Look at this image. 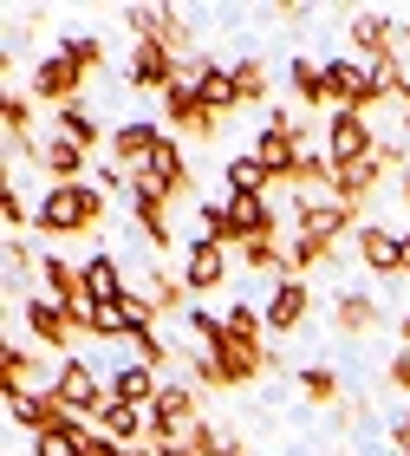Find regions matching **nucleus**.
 <instances>
[{"instance_id":"nucleus-1","label":"nucleus","mask_w":410,"mask_h":456,"mask_svg":"<svg viewBox=\"0 0 410 456\" xmlns=\"http://www.w3.org/2000/svg\"><path fill=\"white\" fill-rule=\"evenodd\" d=\"M111 216V196L98 190V183H46L33 202V235L39 241H78V235H92V228H105Z\"/></svg>"},{"instance_id":"nucleus-2","label":"nucleus","mask_w":410,"mask_h":456,"mask_svg":"<svg viewBox=\"0 0 410 456\" xmlns=\"http://www.w3.org/2000/svg\"><path fill=\"white\" fill-rule=\"evenodd\" d=\"M131 196H157L163 209H176V202H196V170H189V151H182V137L163 131V143L143 157V170L131 176Z\"/></svg>"},{"instance_id":"nucleus-3","label":"nucleus","mask_w":410,"mask_h":456,"mask_svg":"<svg viewBox=\"0 0 410 456\" xmlns=\"http://www.w3.org/2000/svg\"><path fill=\"white\" fill-rule=\"evenodd\" d=\"M196 424H202V391L189 379H163L150 404V444H189Z\"/></svg>"},{"instance_id":"nucleus-4","label":"nucleus","mask_w":410,"mask_h":456,"mask_svg":"<svg viewBox=\"0 0 410 456\" xmlns=\"http://www.w3.org/2000/svg\"><path fill=\"white\" fill-rule=\"evenodd\" d=\"M125 27L131 39H157L163 53H176L182 66H189V46H196V27L182 7H125Z\"/></svg>"},{"instance_id":"nucleus-5","label":"nucleus","mask_w":410,"mask_h":456,"mask_svg":"<svg viewBox=\"0 0 410 456\" xmlns=\"http://www.w3.org/2000/svg\"><path fill=\"white\" fill-rule=\"evenodd\" d=\"M20 326L33 333V346L59 352V359H72V339H85V333L72 326V314H66L52 294H27V300H20Z\"/></svg>"},{"instance_id":"nucleus-6","label":"nucleus","mask_w":410,"mask_h":456,"mask_svg":"<svg viewBox=\"0 0 410 456\" xmlns=\"http://www.w3.org/2000/svg\"><path fill=\"white\" fill-rule=\"evenodd\" d=\"M229 255H241L248 241H268V235H286V216L274 209V196H229Z\"/></svg>"},{"instance_id":"nucleus-7","label":"nucleus","mask_w":410,"mask_h":456,"mask_svg":"<svg viewBox=\"0 0 410 456\" xmlns=\"http://www.w3.org/2000/svg\"><path fill=\"white\" fill-rule=\"evenodd\" d=\"M372 151H378V131L365 111H326V157H333V170L372 163Z\"/></svg>"},{"instance_id":"nucleus-8","label":"nucleus","mask_w":410,"mask_h":456,"mask_svg":"<svg viewBox=\"0 0 410 456\" xmlns=\"http://www.w3.org/2000/svg\"><path fill=\"white\" fill-rule=\"evenodd\" d=\"M52 391L66 398V411H72V418H85V424H98V411L111 404V385L98 379V371H92L85 359H59V371H52Z\"/></svg>"},{"instance_id":"nucleus-9","label":"nucleus","mask_w":410,"mask_h":456,"mask_svg":"<svg viewBox=\"0 0 410 456\" xmlns=\"http://www.w3.org/2000/svg\"><path fill=\"white\" fill-rule=\"evenodd\" d=\"M182 78H189L196 105L209 118H235L241 111V86H235V66H215V59H189L182 66Z\"/></svg>"},{"instance_id":"nucleus-10","label":"nucleus","mask_w":410,"mask_h":456,"mask_svg":"<svg viewBox=\"0 0 410 456\" xmlns=\"http://www.w3.org/2000/svg\"><path fill=\"white\" fill-rule=\"evenodd\" d=\"M345 46H352V53L365 59V66L404 59V53H398V46H404V39H398V13H378V7H365V13L352 20V27H345Z\"/></svg>"},{"instance_id":"nucleus-11","label":"nucleus","mask_w":410,"mask_h":456,"mask_svg":"<svg viewBox=\"0 0 410 456\" xmlns=\"http://www.w3.org/2000/svg\"><path fill=\"white\" fill-rule=\"evenodd\" d=\"M261 314H268V333L274 339H293L306 320H313V287H306L300 274H280L274 281V294H268V306H261Z\"/></svg>"},{"instance_id":"nucleus-12","label":"nucleus","mask_w":410,"mask_h":456,"mask_svg":"<svg viewBox=\"0 0 410 456\" xmlns=\"http://www.w3.org/2000/svg\"><path fill=\"white\" fill-rule=\"evenodd\" d=\"M7 424L20 430V437H39V430H66V424H85V418H72L66 398L46 385V391H27V398H13V404H7Z\"/></svg>"},{"instance_id":"nucleus-13","label":"nucleus","mask_w":410,"mask_h":456,"mask_svg":"<svg viewBox=\"0 0 410 456\" xmlns=\"http://www.w3.org/2000/svg\"><path fill=\"white\" fill-rule=\"evenodd\" d=\"M163 124H170V137H189V143H215V137H221V118H209V111L196 105L189 78L163 92Z\"/></svg>"},{"instance_id":"nucleus-14","label":"nucleus","mask_w":410,"mask_h":456,"mask_svg":"<svg viewBox=\"0 0 410 456\" xmlns=\"http://www.w3.org/2000/svg\"><path fill=\"white\" fill-rule=\"evenodd\" d=\"M182 86V59L176 53H163L157 39H131V92H170Z\"/></svg>"},{"instance_id":"nucleus-15","label":"nucleus","mask_w":410,"mask_h":456,"mask_svg":"<svg viewBox=\"0 0 410 456\" xmlns=\"http://www.w3.org/2000/svg\"><path fill=\"white\" fill-rule=\"evenodd\" d=\"M163 143V118H125V124H111V151L105 163H117V170H143V157H150Z\"/></svg>"},{"instance_id":"nucleus-16","label":"nucleus","mask_w":410,"mask_h":456,"mask_svg":"<svg viewBox=\"0 0 410 456\" xmlns=\"http://www.w3.org/2000/svg\"><path fill=\"white\" fill-rule=\"evenodd\" d=\"M78 92H85V72H78L66 53H52V59L33 66V105L59 111V105H78Z\"/></svg>"},{"instance_id":"nucleus-17","label":"nucleus","mask_w":410,"mask_h":456,"mask_svg":"<svg viewBox=\"0 0 410 456\" xmlns=\"http://www.w3.org/2000/svg\"><path fill=\"white\" fill-rule=\"evenodd\" d=\"M176 267H182V281H189V294H215V287L229 281V248L209 241V235H189Z\"/></svg>"},{"instance_id":"nucleus-18","label":"nucleus","mask_w":410,"mask_h":456,"mask_svg":"<svg viewBox=\"0 0 410 456\" xmlns=\"http://www.w3.org/2000/svg\"><path fill=\"white\" fill-rule=\"evenodd\" d=\"M33 163L46 170V183H59V190H66V183H85V170H98V163H92V151H78V143H72V137H59V131H46V137H39Z\"/></svg>"},{"instance_id":"nucleus-19","label":"nucleus","mask_w":410,"mask_h":456,"mask_svg":"<svg viewBox=\"0 0 410 456\" xmlns=\"http://www.w3.org/2000/svg\"><path fill=\"white\" fill-rule=\"evenodd\" d=\"M352 248H358V261L372 267V274H404V255H410L404 228H384V222H365L352 235Z\"/></svg>"},{"instance_id":"nucleus-20","label":"nucleus","mask_w":410,"mask_h":456,"mask_svg":"<svg viewBox=\"0 0 410 456\" xmlns=\"http://www.w3.org/2000/svg\"><path fill=\"white\" fill-rule=\"evenodd\" d=\"M143 300L157 306V320H182V314H189V306H196L189 281H182V267H170V261L143 267Z\"/></svg>"},{"instance_id":"nucleus-21","label":"nucleus","mask_w":410,"mask_h":456,"mask_svg":"<svg viewBox=\"0 0 410 456\" xmlns=\"http://www.w3.org/2000/svg\"><path fill=\"white\" fill-rule=\"evenodd\" d=\"M52 379L39 371V352H27L20 339H7V352H0V398H27V391H46Z\"/></svg>"},{"instance_id":"nucleus-22","label":"nucleus","mask_w":410,"mask_h":456,"mask_svg":"<svg viewBox=\"0 0 410 456\" xmlns=\"http://www.w3.org/2000/svg\"><path fill=\"white\" fill-rule=\"evenodd\" d=\"M98 437L117 444V450H131V456H143V450H150V411L105 404V411H98Z\"/></svg>"},{"instance_id":"nucleus-23","label":"nucleus","mask_w":410,"mask_h":456,"mask_svg":"<svg viewBox=\"0 0 410 456\" xmlns=\"http://www.w3.org/2000/svg\"><path fill=\"white\" fill-rule=\"evenodd\" d=\"M105 385H111V404L150 411V404H157V391H163V371H150V365H137V359H131V365H117Z\"/></svg>"},{"instance_id":"nucleus-24","label":"nucleus","mask_w":410,"mask_h":456,"mask_svg":"<svg viewBox=\"0 0 410 456\" xmlns=\"http://www.w3.org/2000/svg\"><path fill=\"white\" fill-rule=\"evenodd\" d=\"M333 326H339V333H352V339L378 333V326H384V306H378V294H365V287L339 294V300H333Z\"/></svg>"},{"instance_id":"nucleus-25","label":"nucleus","mask_w":410,"mask_h":456,"mask_svg":"<svg viewBox=\"0 0 410 456\" xmlns=\"http://www.w3.org/2000/svg\"><path fill=\"white\" fill-rule=\"evenodd\" d=\"M52 131H59V137H72L78 151H92V157H98V151H111V131L85 111V98H78V105H59V111H52Z\"/></svg>"},{"instance_id":"nucleus-26","label":"nucleus","mask_w":410,"mask_h":456,"mask_svg":"<svg viewBox=\"0 0 410 456\" xmlns=\"http://www.w3.org/2000/svg\"><path fill=\"white\" fill-rule=\"evenodd\" d=\"M85 287H92L98 306H117V300L131 294V274H125V261H117V255L98 248V255H85Z\"/></svg>"},{"instance_id":"nucleus-27","label":"nucleus","mask_w":410,"mask_h":456,"mask_svg":"<svg viewBox=\"0 0 410 456\" xmlns=\"http://www.w3.org/2000/svg\"><path fill=\"white\" fill-rule=\"evenodd\" d=\"M286 98L300 111H326V59H293L286 66Z\"/></svg>"},{"instance_id":"nucleus-28","label":"nucleus","mask_w":410,"mask_h":456,"mask_svg":"<svg viewBox=\"0 0 410 456\" xmlns=\"http://www.w3.org/2000/svg\"><path fill=\"white\" fill-rule=\"evenodd\" d=\"M131 222H137V235L157 248V255H170L176 248V228H170V209H163L157 196H131Z\"/></svg>"},{"instance_id":"nucleus-29","label":"nucleus","mask_w":410,"mask_h":456,"mask_svg":"<svg viewBox=\"0 0 410 456\" xmlns=\"http://www.w3.org/2000/svg\"><path fill=\"white\" fill-rule=\"evenodd\" d=\"M221 176H229V196H274V176L261 170V157L254 151H241L221 163Z\"/></svg>"},{"instance_id":"nucleus-30","label":"nucleus","mask_w":410,"mask_h":456,"mask_svg":"<svg viewBox=\"0 0 410 456\" xmlns=\"http://www.w3.org/2000/svg\"><path fill=\"white\" fill-rule=\"evenodd\" d=\"M241 274H286V235H268V241H248L241 248Z\"/></svg>"},{"instance_id":"nucleus-31","label":"nucleus","mask_w":410,"mask_h":456,"mask_svg":"<svg viewBox=\"0 0 410 456\" xmlns=\"http://www.w3.org/2000/svg\"><path fill=\"white\" fill-rule=\"evenodd\" d=\"M189 450H196V456H248V450H241V437H235L229 424H215V418H202V424L189 430Z\"/></svg>"},{"instance_id":"nucleus-32","label":"nucleus","mask_w":410,"mask_h":456,"mask_svg":"<svg viewBox=\"0 0 410 456\" xmlns=\"http://www.w3.org/2000/svg\"><path fill=\"white\" fill-rule=\"evenodd\" d=\"M235 86H241V105H268V98H274V72L261 66V59H235Z\"/></svg>"},{"instance_id":"nucleus-33","label":"nucleus","mask_w":410,"mask_h":456,"mask_svg":"<svg viewBox=\"0 0 410 456\" xmlns=\"http://www.w3.org/2000/svg\"><path fill=\"white\" fill-rule=\"evenodd\" d=\"M293 379H300V398L306 404H339L345 398V385H339L333 365H306V371H293Z\"/></svg>"},{"instance_id":"nucleus-34","label":"nucleus","mask_w":410,"mask_h":456,"mask_svg":"<svg viewBox=\"0 0 410 456\" xmlns=\"http://www.w3.org/2000/svg\"><path fill=\"white\" fill-rule=\"evenodd\" d=\"M131 359L150 365V371H170L176 352H170V339H163V326H137V333H131Z\"/></svg>"},{"instance_id":"nucleus-35","label":"nucleus","mask_w":410,"mask_h":456,"mask_svg":"<svg viewBox=\"0 0 410 456\" xmlns=\"http://www.w3.org/2000/svg\"><path fill=\"white\" fill-rule=\"evenodd\" d=\"M59 53H66L85 78H98V66H105V39H98V33H66V39H59Z\"/></svg>"},{"instance_id":"nucleus-36","label":"nucleus","mask_w":410,"mask_h":456,"mask_svg":"<svg viewBox=\"0 0 410 456\" xmlns=\"http://www.w3.org/2000/svg\"><path fill=\"white\" fill-rule=\"evenodd\" d=\"M221 333H229V320H221L215 306H189V339H196L202 352H215V346H221Z\"/></svg>"},{"instance_id":"nucleus-37","label":"nucleus","mask_w":410,"mask_h":456,"mask_svg":"<svg viewBox=\"0 0 410 456\" xmlns=\"http://www.w3.org/2000/svg\"><path fill=\"white\" fill-rule=\"evenodd\" d=\"M85 339H131V314H125V306H98L92 326H85Z\"/></svg>"},{"instance_id":"nucleus-38","label":"nucleus","mask_w":410,"mask_h":456,"mask_svg":"<svg viewBox=\"0 0 410 456\" xmlns=\"http://www.w3.org/2000/svg\"><path fill=\"white\" fill-rule=\"evenodd\" d=\"M33 274H39V255H33L20 235H7V281L20 287V281H33Z\"/></svg>"},{"instance_id":"nucleus-39","label":"nucleus","mask_w":410,"mask_h":456,"mask_svg":"<svg viewBox=\"0 0 410 456\" xmlns=\"http://www.w3.org/2000/svg\"><path fill=\"white\" fill-rule=\"evenodd\" d=\"M0 222H7V235H27V228H33V216H27V202H20L13 183L0 190Z\"/></svg>"},{"instance_id":"nucleus-40","label":"nucleus","mask_w":410,"mask_h":456,"mask_svg":"<svg viewBox=\"0 0 410 456\" xmlns=\"http://www.w3.org/2000/svg\"><path fill=\"white\" fill-rule=\"evenodd\" d=\"M189 385L196 391H229V379H221V365L209 359V352H196V359H189Z\"/></svg>"},{"instance_id":"nucleus-41","label":"nucleus","mask_w":410,"mask_h":456,"mask_svg":"<svg viewBox=\"0 0 410 456\" xmlns=\"http://www.w3.org/2000/svg\"><path fill=\"white\" fill-rule=\"evenodd\" d=\"M92 183H98L105 196H125V202H131V170H117V163H98Z\"/></svg>"},{"instance_id":"nucleus-42","label":"nucleus","mask_w":410,"mask_h":456,"mask_svg":"<svg viewBox=\"0 0 410 456\" xmlns=\"http://www.w3.org/2000/svg\"><path fill=\"white\" fill-rule=\"evenodd\" d=\"M384 379H391L398 398H410V352H391V365H384Z\"/></svg>"},{"instance_id":"nucleus-43","label":"nucleus","mask_w":410,"mask_h":456,"mask_svg":"<svg viewBox=\"0 0 410 456\" xmlns=\"http://www.w3.org/2000/svg\"><path fill=\"white\" fill-rule=\"evenodd\" d=\"M85 456H131V450H117V444H105V437H92V444H85Z\"/></svg>"},{"instance_id":"nucleus-44","label":"nucleus","mask_w":410,"mask_h":456,"mask_svg":"<svg viewBox=\"0 0 410 456\" xmlns=\"http://www.w3.org/2000/svg\"><path fill=\"white\" fill-rule=\"evenodd\" d=\"M398 352H410V314H398Z\"/></svg>"},{"instance_id":"nucleus-45","label":"nucleus","mask_w":410,"mask_h":456,"mask_svg":"<svg viewBox=\"0 0 410 456\" xmlns=\"http://www.w3.org/2000/svg\"><path fill=\"white\" fill-rule=\"evenodd\" d=\"M398 196H404V209H410V176H404V183H398Z\"/></svg>"},{"instance_id":"nucleus-46","label":"nucleus","mask_w":410,"mask_h":456,"mask_svg":"<svg viewBox=\"0 0 410 456\" xmlns=\"http://www.w3.org/2000/svg\"><path fill=\"white\" fill-rule=\"evenodd\" d=\"M404 241H410V228H404ZM404 281H410V255H404Z\"/></svg>"},{"instance_id":"nucleus-47","label":"nucleus","mask_w":410,"mask_h":456,"mask_svg":"<svg viewBox=\"0 0 410 456\" xmlns=\"http://www.w3.org/2000/svg\"><path fill=\"white\" fill-rule=\"evenodd\" d=\"M404 111H410V86H404Z\"/></svg>"},{"instance_id":"nucleus-48","label":"nucleus","mask_w":410,"mask_h":456,"mask_svg":"<svg viewBox=\"0 0 410 456\" xmlns=\"http://www.w3.org/2000/svg\"><path fill=\"white\" fill-rule=\"evenodd\" d=\"M404 137H410V111H404Z\"/></svg>"},{"instance_id":"nucleus-49","label":"nucleus","mask_w":410,"mask_h":456,"mask_svg":"<svg viewBox=\"0 0 410 456\" xmlns=\"http://www.w3.org/2000/svg\"><path fill=\"white\" fill-rule=\"evenodd\" d=\"M404 418H410V411H404Z\"/></svg>"},{"instance_id":"nucleus-50","label":"nucleus","mask_w":410,"mask_h":456,"mask_svg":"<svg viewBox=\"0 0 410 456\" xmlns=\"http://www.w3.org/2000/svg\"><path fill=\"white\" fill-rule=\"evenodd\" d=\"M404 456H410V450H404Z\"/></svg>"}]
</instances>
